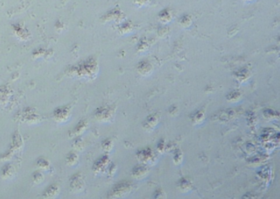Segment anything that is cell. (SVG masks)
I'll use <instances>...</instances> for the list:
<instances>
[{"instance_id": "obj_1", "label": "cell", "mask_w": 280, "mask_h": 199, "mask_svg": "<svg viewBox=\"0 0 280 199\" xmlns=\"http://www.w3.org/2000/svg\"><path fill=\"white\" fill-rule=\"evenodd\" d=\"M70 107L68 106L60 107L57 108L54 113H53V118L57 122L63 123L68 121V119L70 118Z\"/></svg>"}, {"instance_id": "obj_2", "label": "cell", "mask_w": 280, "mask_h": 199, "mask_svg": "<svg viewBox=\"0 0 280 199\" xmlns=\"http://www.w3.org/2000/svg\"><path fill=\"white\" fill-rule=\"evenodd\" d=\"M96 118L102 122H106L113 117L114 112L110 107H102L96 112Z\"/></svg>"}, {"instance_id": "obj_3", "label": "cell", "mask_w": 280, "mask_h": 199, "mask_svg": "<svg viewBox=\"0 0 280 199\" xmlns=\"http://www.w3.org/2000/svg\"><path fill=\"white\" fill-rule=\"evenodd\" d=\"M132 189V185L130 184H129V182H126V183H123V182H120L119 184H117L116 185L115 188H113L112 191L114 192L113 193V197H117L118 193H119L120 191H121V193H119V196L118 197H121L124 193H129L130 190Z\"/></svg>"}, {"instance_id": "obj_4", "label": "cell", "mask_w": 280, "mask_h": 199, "mask_svg": "<svg viewBox=\"0 0 280 199\" xmlns=\"http://www.w3.org/2000/svg\"><path fill=\"white\" fill-rule=\"evenodd\" d=\"M58 193H59V187L57 186V184H52L47 188V189L43 194V197L45 198H53V197H57Z\"/></svg>"}, {"instance_id": "obj_5", "label": "cell", "mask_w": 280, "mask_h": 199, "mask_svg": "<svg viewBox=\"0 0 280 199\" xmlns=\"http://www.w3.org/2000/svg\"><path fill=\"white\" fill-rule=\"evenodd\" d=\"M148 169L143 165H137L133 169V171H132L133 176L137 179L143 178L148 175Z\"/></svg>"}, {"instance_id": "obj_6", "label": "cell", "mask_w": 280, "mask_h": 199, "mask_svg": "<svg viewBox=\"0 0 280 199\" xmlns=\"http://www.w3.org/2000/svg\"><path fill=\"white\" fill-rule=\"evenodd\" d=\"M16 170L13 165L8 164L3 168L2 170V177L3 179L5 180H8V179L13 178V176L15 175Z\"/></svg>"}, {"instance_id": "obj_7", "label": "cell", "mask_w": 280, "mask_h": 199, "mask_svg": "<svg viewBox=\"0 0 280 199\" xmlns=\"http://www.w3.org/2000/svg\"><path fill=\"white\" fill-rule=\"evenodd\" d=\"M70 187L75 191L82 190L84 187V181L82 180V177L78 175L73 176L72 180H70Z\"/></svg>"}, {"instance_id": "obj_8", "label": "cell", "mask_w": 280, "mask_h": 199, "mask_svg": "<svg viewBox=\"0 0 280 199\" xmlns=\"http://www.w3.org/2000/svg\"><path fill=\"white\" fill-rule=\"evenodd\" d=\"M147 153H148V149L142 151L141 155H140V160L144 164H147V162H149L150 161H153V158H154V154L150 150L148 151V154H147Z\"/></svg>"}, {"instance_id": "obj_9", "label": "cell", "mask_w": 280, "mask_h": 199, "mask_svg": "<svg viewBox=\"0 0 280 199\" xmlns=\"http://www.w3.org/2000/svg\"><path fill=\"white\" fill-rule=\"evenodd\" d=\"M157 123H158V117L156 116L155 114H153L147 119V123L144 125H146V129H154V127L157 125Z\"/></svg>"}, {"instance_id": "obj_10", "label": "cell", "mask_w": 280, "mask_h": 199, "mask_svg": "<svg viewBox=\"0 0 280 199\" xmlns=\"http://www.w3.org/2000/svg\"><path fill=\"white\" fill-rule=\"evenodd\" d=\"M36 165L39 169L42 170H48L50 168V163L48 160L44 158H39L36 161Z\"/></svg>"}, {"instance_id": "obj_11", "label": "cell", "mask_w": 280, "mask_h": 199, "mask_svg": "<svg viewBox=\"0 0 280 199\" xmlns=\"http://www.w3.org/2000/svg\"><path fill=\"white\" fill-rule=\"evenodd\" d=\"M32 178H33V181H34V184H40L44 180V176L42 174V172L39 171V170L34 172L33 175H32Z\"/></svg>"}, {"instance_id": "obj_12", "label": "cell", "mask_w": 280, "mask_h": 199, "mask_svg": "<svg viewBox=\"0 0 280 199\" xmlns=\"http://www.w3.org/2000/svg\"><path fill=\"white\" fill-rule=\"evenodd\" d=\"M78 161V157L77 155L74 153H70L68 154L67 157H66V162H67L68 165H73L75 164H76V162Z\"/></svg>"}, {"instance_id": "obj_13", "label": "cell", "mask_w": 280, "mask_h": 199, "mask_svg": "<svg viewBox=\"0 0 280 199\" xmlns=\"http://www.w3.org/2000/svg\"><path fill=\"white\" fill-rule=\"evenodd\" d=\"M179 185H180L181 190H184V191L189 190L192 187L191 183L189 182L186 179H182V180H180Z\"/></svg>"}, {"instance_id": "obj_14", "label": "cell", "mask_w": 280, "mask_h": 199, "mask_svg": "<svg viewBox=\"0 0 280 199\" xmlns=\"http://www.w3.org/2000/svg\"><path fill=\"white\" fill-rule=\"evenodd\" d=\"M244 1H245V2H252L254 0H244Z\"/></svg>"}]
</instances>
